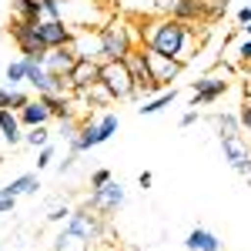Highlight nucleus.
Wrapping results in <instances>:
<instances>
[{"label": "nucleus", "instance_id": "obj_12", "mask_svg": "<svg viewBox=\"0 0 251 251\" xmlns=\"http://www.w3.org/2000/svg\"><path fill=\"white\" fill-rule=\"evenodd\" d=\"M97 144H107L104 134H100V124H97V117H84L77 127V137H71L67 141V148H71V154H84V151H91Z\"/></svg>", "mask_w": 251, "mask_h": 251}, {"label": "nucleus", "instance_id": "obj_26", "mask_svg": "<svg viewBox=\"0 0 251 251\" xmlns=\"http://www.w3.org/2000/svg\"><path fill=\"white\" fill-rule=\"evenodd\" d=\"M3 77H7V87H24V84H27V64H24V57L7 64Z\"/></svg>", "mask_w": 251, "mask_h": 251}, {"label": "nucleus", "instance_id": "obj_47", "mask_svg": "<svg viewBox=\"0 0 251 251\" xmlns=\"http://www.w3.org/2000/svg\"><path fill=\"white\" fill-rule=\"evenodd\" d=\"M57 3H67V0H57Z\"/></svg>", "mask_w": 251, "mask_h": 251}, {"label": "nucleus", "instance_id": "obj_44", "mask_svg": "<svg viewBox=\"0 0 251 251\" xmlns=\"http://www.w3.org/2000/svg\"><path fill=\"white\" fill-rule=\"evenodd\" d=\"M241 34H245V37H251V24H245V27H241Z\"/></svg>", "mask_w": 251, "mask_h": 251}, {"label": "nucleus", "instance_id": "obj_32", "mask_svg": "<svg viewBox=\"0 0 251 251\" xmlns=\"http://www.w3.org/2000/svg\"><path fill=\"white\" fill-rule=\"evenodd\" d=\"M54 157H57V148H54V144H44V148H37V171L50 168V164H54Z\"/></svg>", "mask_w": 251, "mask_h": 251}, {"label": "nucleus", "instance_id": "obj_42", "mask_svg": "<svg viewBox=\"0 0 251 251\" xmlns=\"http://www.w3.org/2000/svg\"><path fill=\"white\" fill-rule=\"evenodd\" d=\"M238 24L245 27V24H251V3H245L241 10H238Z\"/></svg>", "mask_w": 251, "mask_h": 251}, {"label": "nucleus", "instance_id": "obj_29", "mask_svg": "<svg viewBox=\"0 0 251 251\" xmlns=\"http://www.w3.org/2000/svg\"><path fill=\"white\" fill-rule=\"evenodd\" d=\"M97 124H100V134H104V141H111V137L117 134V127H121V117H117L114 111H107V114L97 117Z\"/></svg>", "mask_w": 251, "mask_h": 251}, {"label": "nucleus", "instance_id": "obj_36", "mask_svg": "<svg viewBox=\"0 0 251 251\" xmlns=\"http://www.w3.org/2000/svg\"><path fill=\"white\" fill-rule=\"evenodd\" d=\"M238 121H241V131H245V134H251V100H245V104H241Z\"/></svg>", "mask_w": 251, "mask_h": 251}, {"label": "nucleus", "instance_id": "obj_20", "mask_svg": "<svg viewBox=\"0 0 251 251\" xmlns=\"http://www.w3.org/2000/svg\"><path fill=\"white\" fill-rule=\"evenodd\" d=\"M47 107H50V117L54 121H67L74 117V97L71 94H37Z\"/></svg>", "mask_w": 251, "mask_h": 251}, {"label": "nucleus", "instance_id": "obj_11", "mask_svg": "<svg viewBox=\"0 0 251 251\" xmlns=\"http://www.w3.org/2000/svg\"><path fill=\"white\" fill-rule=\"evenodd\" d=\"M67 80H71V94L84 97L100 80V60H77L74 71L67 74Z\"/></svg>", "mask_w": 251, "mask_h": 251}, {"label": "nucleus", "instance_id": "obj_1", "mask_svg": "<svg viewBox=\"0 0 251 251\" xmlns=\"http://www.w3.org/2000/svg\"><path fill=\"white\" fill-rule=\"evenodd\" d=\"M141 44L154 47L157 54L174 57V60H181V64H188L194 57V50H198V37H194L191 24L164 17V14L141 20Z\"/></svg>", "mask_w": 251, "mask_h": 251}, {"label": "nucleus", "instance_id": "obj_15", "mask_svg": "<svg viewBox=\"0 0 251 251\" xmlns=\"http://www.w3.org/2000/svg\"><path fill=\"white\" fill-rule=\"evenodd\" d=\"M184 248L188 251H225V245H221V238L214 231H208V228H191L188 231V238H184Z\"/></svg>", "mask_w": 251, "mask_h": 251}, {"label": "nucleus", "instance_id": "obj_2", "mask_svg": "<svg viewBox=\"0 0 251 251\" xmlns=\"http://www.w3.org/2000/svg\"><path fill=\"white\" fill-rule=\"evenodd\" d=\"M97 40H100V60H124L131 47L141 44V27H131L121 14H111L104 27H97Z\"/></svg>", "mask_w": 251, "mask_h": 251}, {"label": "nucleus", "instance_id": "obj_33", "mask_svg": "<svg viewBox=\"0 0 251 251\" xmlns=\"http://www.w3.org/2000/svg\"><path fill=\"white\" fill-rule=\"evenodd\" d=\"M14 208H17V194L0 188V214H14Z\"/></svg>", "mask_w": 251, "mask_h": 251}, {"label": "nucleus", "instance_id": "obj_43", "mask_svg": "<svg viewBox=\"0 0 251 251\" xmlns=\"http://www.w3.org/2000/svg\"><path fill=\"white\" fill-rule=\"evenodd\" d=\"M97 3H100V7H107L111 14H117V7H121V0H97Z\"/></svg>", "mask_w": 251, "mask_h": 251}, {"label": "nucleus", "instance_id": "obj_17", "mask_svg": "<svg viewBox=\"0 0 251 251\" xmlns=\"http://www.w3.org/2000/svg\"><path fill=\"white\" fill-rule=\"evenodd\" d=\"M20 114V124L24 127H40V124H50L54 117H50V107L40 100V97H30V104L24 107V111H17Z\"/></svg>", "mask_w": 251, "mask_h": 251}, {"label": "nucleus", "instance_id": "obj_27", "mask_svg": "<svg viewBox=\"0 0 251 251\" xmlns=\"http://www.w3.org/2000/svg\"><path fill=\"white\" fill-rule=\"evenodd\" d=\"M201 10H204V24H218L228 14V0H201Z\"/></svg>", "mask_w": 251, "mask_h": 251}, {"label": "nucleus", "instance_id": "obj_9", "mask_svg": "<svg viewBox=\"0 0 251 251\" xmlns=\"http://www.w3.org/2000/svg\"><path fill=\"white\" fill-rule=\"evenodd\" d=\"M221 154L231 164V171H238L241 177L251 171V148H248V141H245V134L221 137Z\"/></svg>", "mask_w": 251, "mask_h": 251}, {"label": "nucleus", "instance_id": "obj_7", "mask_svg": "<svg viewBox=\"0 0 251 251\" xmlns=\"http://www.w3.org/2000/svg\"><path fill=\"white\" fill-rule=\"evenodd\" d=\"M228 87H231V80H228V77H218V74H204V77H198L191 84V107L198 111V107L214 104L218 97L228 94Z\"/></svg>", "mask_w": 251, "mask_h": 251}, {"label": "nucleus", "instance_id": "obj_19", "mask_svg": "<svg viewBox=\"0 0 251 251\" xmlns=\"http://www.w3.org/2000/svg\"><path fill=\"white\" fill-rule=\"evenodd\" d=\"M174 100H177V87H164L161 94L148 97V100H141V107H137V114H141V117H154V114H161L164 107H171Z\"/></svg>", "mask_w": 251, "mask_h": 251}, {"label": "nucleus", "instance_id": "obj_24", "mask_svg": "<svg viewBox=\"0 0 251 251\" xmlns=\"http://www.w3.org/2000/svg\"><path fill=\"white\" fill-rule=\"evenodd\" d=\"M10 10L20 20H40V0H10Z\"/></svg>", "mask_w": 251, "mask_h": 251}, {"label": "nucleus", "instance_id": "obj_30", "mask_svg": "<svg viewBox=\"0 0 251 251\" xmlns=\"http://www.w3.org/2000/svg\"><path fill=\"white\" fill-rule=\"evenodd\" d=\"M40 20H64V3H57V0H40Z\"/></svg>", "mask_w": 251, "mask_h": 251}, {"label": "nucleus", "instance_id": "obj_46", "mask_svg": "<svg viewBox=\"0 0 251 251\" xmlns=\"http://www.w3.org/2000/svg\"><path fill=\"white\" fill-rule=\"evenodd\" d=\"M97 251H114V248H97Z\"/></svg>", "mask_w": 251, "mask_h": 251}, {"label": "nucleus", "instance_id": "obj_21", "mask_svg": "<svg viewBox=\"0 0 251 251\" xmlns=\"http://www.w3.org/2000/svg\"><path fill=\"white\" fill-rule=\"evenodd\" d=\"M10 194H17V198H30V194H37V188H40V177L37 174H17L10 184H3Z\"/></svg>", "mask_w": 251, "mask_h": 251}, {"label": "nucleus", "instance_id": "obj_18", "mask_svg": "<svg viewBox=\"0 0 251 251\" xmlns=\"http://www.w3.org/2000/svg\"><path fill=\"white\" fill-rule=\"evenodd\" d=\"M24 124H20V114L17 111H0V134H3V141L14 148V144H24Z\"/></svg>", "mask_w": 251, "mask_h": 251}, {"label": "nucleus", "instance_id": "obj_25", "mask_svg": "<svg viewBox=\"0 0 251 251\" xmlns=\"http://www.w3.org/2000/svg\"><path fill=\"white\" fill-rule=\"evenodd\" d=\"M84 100H87L91 107H111V104H117V100H114V94H111V91H107V87H104L100 80H97L94 87H91V91L84 94Z\"/></svg>", "mask_w": 251, "mask_h": 251}, {"label": "nucleus", "instance_id": "obj_37", "mask_svg": "<svg viewBox=\"0 0 251 251\" xmlns=\"http://www.w3.org/2000/svg\"><path fill=\"white\" fill-rule=\"evenodd\" d=\"M74 161H77V154H67V157H60L57 164H54L60 177H64V174H71V171H74Z\"/></svg>", "mask_w": 251, "mask_h": 251}, {"label": "nucleus", "instance_id": "obj_40", "mask_svg": "<svg viewBox=\"0 0 251 251\" xmlns=\"http://www.w3.org/2000/svg\"><path fill=\"white\" fill-rule=\"evenodd\" d=\"M151 184H154V174H151V171H141V174H137V188H141V191H148Z\"/></svg>", "mask_w": 251, "mask_h": 251}, {"label": "nucleus", "instance_id": "obj_31", "mask_svg": "<svg viewBox=\"0 0 251 251\" xmlns=\"http://www.w3.org/2000/svg\"><path fill=\"white\" fill-rule=\"evenodd\" d=\"M71 211H74L71 204H60V201H54V204L47 208V221H50V225H64V221L71 218Z\"/></svg>", "mask_w": 251, "mask_h": 251}, {"label": "nucleus", "instance_id": "obj_3", "mask_svg": "<svg viewBox=\"0 0 251 251\" xmlns=\"http://www.w3.org/2000/svg\"><path fill=\"white\" fill-rule=\"evenodd\" d=\"M64 228L67 231L80 234L87 245H104V238H107V225H104V214H97L94 208H87V204H80L71 211V218L64 221Z\"/></svg>", "mask_w": 251, "mask_h": 251}, {"label": "nucleus", "instance_id": "obj_8", "mask_svg": "<svg viewBox=\"0 0 251 251\" xmlns=\"http://www.w3.org/2000/svg\"><path fill=\"white\" fill-rule=\"evenodd\" d=\"M144 47V44H141ZM144 57H148V67H151V77L161 84V87H171L174 80L184 74V64L174 57H164V54H157L154 47H144Z\"/></svg>", "mask_w": 251, "mask_h": 251}, {"label": "nucleus", "instance_id": "obj_14", "mask_svg": "<svg viewBox=\"0 0 251 251\" xmlns=\"http://www.w3.org/2000/svg\"><path fill=\"white\" fill-rule=\"evenodd\" d=\"M74 64H77L74 40H71L67 47H54V50L44 54V67H47V74H54V77H67V74L74 71Z\"/></svg>", "mask_w": 251, "mask_h": 251}, {"label": "nucleus", "instance_id": "obj_6", "mask_svg": "<svg viewBox=\"0 0 251 251\" xmlns=\"http://www.w3.org/2000/svg\"><path fill=\"white\" fill-rule=\"evenodd\" d=\"M10 37H14V44L20 47V54H24V57L44 60V54H47V44H44V37H40V30H37V24H34V20L14 17V20H10Z\"/></svg>", "mask_w": 251, "mask_h": 251}, {"label": "nucleus", "instance_id": "obj_23", "mask_svg": "<svg viewBox=\"0 0 251 251\" xmlns=\"http://www.w3.org/2000/svg\"><path fill=\"white\" fill-rule=\"evenodd\" d=\"M211 124H214V131H218V141H221V137L245 134V131H241V121H238V114H214Z\"/></svg>", "mask_w": 251, "mask_h": 251}, {"label": "nucleus", "instance_id": "obj_16", "mask_svg": "<svg viewBox=\"0 0 251 251\" xmlns=\"http://www.w3.org/2000/svg\"><path fill=\"white\" fill-rule=\"evenodd\" d=\"M74 54H77V60H100L97 30H77L74 34Z\"/></svg>", "mask_w": 251, "mask_h": 251}, {"label": "nucleus", "instance_id": "obj_35", "mask_svg": "<svg viewBox=\"0 0 251 251\" xmlns=\"http://www.w3.org/2000/svg\"><path fill=\"white\" fill-rule=\"evenodd\" d=\"M77 127H80V121L77 117H67V121H60V137H77Z\"/></svg>", "mask_w": 251, "mask_h": 251}, {"label": "nucleus", "instance_id": "obj_13", "mask_svg": "<svg viewBox=\"0 0 251 251\" xmlns=\"http://www.w3.org/2000/svg\"><path fill=\"white\" fill-rule=\"evenodd\" d=\"M37 30H40V37H44V44H47V50L67 47L74 40V34H77L67 20H37Z\"/></svg>", "mask_w": 251, "mask_h": 251}, {"label": "nucleus", "instance_id": "obj_39", "mask_svg": "<svg viewBox=\"0 0 251 251\" xmlns=\"http://www.w3.org/2000/svg\"><path fill=\"white\" fill-rule=\"evenodd\" d=\"M194 121H198V111H194V107H191V111H184V114L177 117V127H191Z\"/></svg>", "mask_w": 251, "mask_h": 251}, {"label": "nucleus", "instance_id": "obj_41", "mask_svg": "<svg viewBox=\"0 0 251 251\" xmlns=\"http://www.w3.org/2000/svg\"><path fill=\"white\" fill-rule=\"evenodd\" d=\"M10 91L14 87H7V84L0 87V111H10Z\"/></svg>", "mask_w": 251, "mask_h": 251}, {"label": "nucleus", "instance_id": "obj_4", "mask_svg": "<svg viewBox=\"0 0 251 251\" xmlns=\"http://www.w3.org/2000/svg\"><path fill=\"white\" fill-rule=\"evenodd\" d=\"M100 84L114 94V100H134L137 97V84L127 71L124 60H100Z\"/></svg>", "mask_w": 251, "mask_h": 251}, {"label": "nucleus", "instance_id": "obj_34", "mask_svg": "<svg viewBox=\"0 0 251 251\" xmlns=\"http://www.w3.org/2000/svg\"><path fill=\"white\" fill-rule=\"evenodd\" d=\"M111 177H114V174H111V168H97V171H91V188H104Z\"/></svg>", "mask_w": 251, "mask_h": 251}, {"label": "nucleus", "instance_id": "obj_45", "mask_svg": "<svg viewBox=\"0 0 251 251\" xmlns=\"http://www.w3.org/2000/svg\"><path fill=\"white\" fill-rule=\"evenodd\" d=\"M245 181H248V188H251V171H248V174H245Z\"/></svg>", "mask_w": 251, "mask_h": 251}, {"label": "nucleus", "instance_id": "obj_38", "mask_svg": "<svg viewBox=\"0 0 251 251\" xmlns=\"http://www.w3.org/2000/svg\"><path fill=\"white\" fill-rule=\"evenodd\" d=\"M234 54H238V60H241V64H251V37H245V40H241Z\"/></svg>", "mask_w": 251, "mask_h": 251}, {"label": "nucleus", "instance_id": "obj_22", "mask_svg": "<svg viewBox=\"0 0 251 251\" xmlns=\"http://www.w3.org/2000/svg\"><path fill=\"white\" fill-rule=\"evenodd\" d=\"M50 251H91V245H87L80 234L67 231V228H60L57 238H54V248H50Z\"/></svg>", "mask_w": 251, "mask_h": 251}, {"label": "nucleus", "instance_id": "obj_5", "mask_svg": "<svg viewBox=\"0 0 251 251\" xmlns=\"http://www.w3.org/2000/svg\"><path fill=\"white\" fill-rule=\"evenodd\" d=\"M84 204L94 208L97 214H104V218H111V214H117L124 204H127V188L111 177L104 188H91V194L84 198Z\"/></svg>", "mask_w": 251, "mask_h": 251}, {"label": "nucleus", "instance_id": "obj_28", "mask_svg": "<svg viewBox=\"0 0 251 251\" xmlns=\"http://www.w3.org/2000/svg\"><path fill=\"white\" fill-rule=\"evenodd\" d=\"M24 144H27V148H44V144H50V131H47V124H40V127H27V131H24Z\"/></svg>", "mask_w": 251, "mask_h": 251}, {"label": "nucleus", "instance_id": "obj_10", "mask_svg": "<svg viewBox=\"0 0 251 251\" xmlns=\"http://www.w3.org/2000/svg\"><path fill=\"white\" fill-rule=\"evenodd\" d=\"M157 14L174 20H184V24H204V10H201V0H157Z\"/></svg>", "mask_w": 251, "mask_h": 251}]
</instances>
